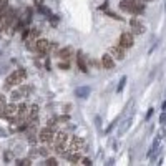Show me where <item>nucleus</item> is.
<instances>
[{
    "label": "nucleus",
    "mask_w": 166,
    "mask_h": 166,
    "mask_svg": "<svg viewBox=\"0 0 166 166\" xmlns=\"http://www.w3.org/2000/svg\"><path fill=\"white\" fill-rule=\"evenodd\" d=\"M71 55H73V48H71V47H65V48H62V50L56 53V56H58L60 60H68Z\"/></svg>",
    "instance_id": "4468645a"
},
{
    "label": "nucleus",
    "mask_w": 166,
    "mask_h": 166,
    "mask_svg": "<svg viewBox=\"0 0 166 166\" xmlns=\"http://www.w3.org/2000/svg\"><path fill=\"white\" fill-rule=\"evenodd\" d=\"M160 123H161V125H164V123H166V110H163V113H161V116H160Z\"/></svg>",
    "instance_id": "5701e85b"
},
{
    "label": "nucleus",
    "mask_w": 166,
    "mask_h": 166,
    "mask_svg": "<svg viewBox=\"0 0 166 166\" xmlns=\"http://www.w3.org/2000/svg\"><path fill=\"white\" fill-rule=\"evenodd\" d=\"M60 68H62V70H67V68H68V63H67V60H65V63H60Z\"/></svg>",
    "instance_id": "cd10ccee"
},
{
    "label": "nucleus",
    "mask_w": 166,
    "mask_h": 166,
    "mask_svg": "<svg viewBox=\"0 0 166 166\" xmlns=\"http://www.w3.org/2000/svg\"><path fill=\"white\" fill-rule=\"evenodd\" d=\"M138 2H143V3H146V2H153V0H138Z\"/></svg>",
    "instance_id": "c756f323"
},
{
    "label": "nucleus",
    "mask_w": 166,
    "mask_h": 166,
    "mask_svg": "<svg viewBox=\"0 0 166 166\" xmlns=\"http://www.w3.org/2000/svg\"><path fill=\"white\" fill-rule=\"evenodd\" d=\"M32 91V87H28V85H23V87H20L18 90H15L14 93H12V98L14 100H20L23 98V96H28Z\"/></svg>",
    "instance_id": "0eeeda50"
},
{
    "label": "nucleus",
    "mask_w": 166,
    "mask_h": 166,
    "mask_svg": "<svg viewBox=\"0 0 166 166\" xmlns=\"http://www.w3.org/2000/svg\"><path fill=\"white\" fill-rule=\"evenodd\" d=\"M33 155H37V156H48V155H50V149H48V148H37V151H35Z\"/></svg>",
    "instance_id": "a211bd4d"
},
{
    "label": "nucleus",
    "mask_w": 166,
    "mask_h": 166,
    "mask_svg": "<svg viewBox=\"0 0 166 166\" xmlns=\"http://www.w3.org/2000/svg\"><path fill=\"white\" fill-rule=\"evenodd\" d=\"M58 123H65V121H68V116H60V118H56Z\"/></svg>",
    "instance_id": "a878e982"
},
{
    "label": "nucleus",
    "mask_w": 166,
    "mask_h": 166,
    "mask_svg": "<svg viewBox=\"0 0 166 166\" xmlns=\"http://www.w3.org/2000/svg\"><path fill=\"white\" fill-rule=\"evenodd\" d=\"M83 145H85L83 138H78V136H75V138L70 141V151H71V153H73V151H80V149H83Z\"/></svg>",
    "instance_id": "9d476101"
},
{
    "label": "nucleus",
    "mask_w": 166,
    "mask_h": 166,
    "mask_svg": "<svg viewBox=\"0 0 166 166\" xmlns=\"http://www.w3.org/2000/svg\"><path fill=\"white\" fill-rule=\"evenodd\" d=\"M120 9L128 12V14H133V15H143L145 14L143 2H138V0H121Z\"/></svg>",
    "instance_id": "f257e3e1"
},
{
    "label": "nucleus",
    "mask_w": 166,
    "mask_h": 166,
    "mask_svg": "<svg viewBox=\"0 0 166 166\" xmlns=\"http://www.w3.org/2000/svg\"><path fill=\"white\" fill-rule=\"evenodd\" d=\"M43 164H47V166H56V164H58V161H56L55 158H47Z\"/></svg>",
    "instance_id": "412c9836"
},
{
    "label": "nucleus",
    "mask_w": 166,
    "mask_h": 166,
    "mask_svg": "<svg viewBox=\"0 0 166 166\" xmlns=\"http://www.w3.org/2000/svg\"><path fill=\"white\" fill-rule=\"evenodd\" d=\"M7 105H5V96L3 95H0V108H5Z\"/></svg>",
    "instance_id": "393cba45"
},
{
    "label": "nucleus",
    "mask_w": 166,
    "mask_h": 166,
    "mask_svg": "<svg viewBox=\"0 0 166 166\" xmlns=\"http://www.w3.org/2000/svg\"><path fill=\"white\" fill-rule=\"evenodd\" d=\"M38 118V106L37 105H33V106L28 108V121H33Z\"/></svg>",
    "instance_id": "dca6fc26"
},
{
    "label": "nucleus",
    "mask_w": 166,
    "mask_h": 166,
    "mask_svg": "<svg viewBox=\"0 0 166 166\" xmlns=\"http://www.w3.org/2000/svg\"><path fill=\"white\" fill-rule=\"evenodd\" d=\"M102 65H103V68H106V70H111V68L115 67V58H113L110 53H105L102 56Z\"/></svg>",
    "instance_id": "f8f14e48"
},
{
    "label": "nucleus",
    "mask_w": 166,
    "mask_h": 166,
    "mask_svg": "<svg viewBox=\"0 0 166 166\" xmlns=\"http://www.w3.org/2000/svg\"><path fill=\"white\" fill-rule=\"evenodd\" d=\"M38 140L42 141V143H52V141L55 140V133H53V129H52L50 126L43 128L42 131H40V135H38Z\"/></svg>",
    "instance_id": "39448f33"
},
{
    "label": "nucleus",
    "mask_w": 166,
    "mask_h": 166,
    "mask_svg": "<svg viewBox=\"0 0 166 166\" xmlns=\"http://www.w3.org/2000/svg\"><path fill=\"white\" fill-rule=\"evenodd\" d=\"M131 120H133V118L129 116V118H126V120L123 121V125H121V126H120V129H118V136H123L125 133L128 131V128L131 126Z\"/></svg>",
    "instance_id": "2eb2a0df"
},
{
    "label": "nucleus",
    "mask_w": 166,
    "mask_h": 166,
    "mask_svg": "<svg viewBox=\"0 0 166 166\" xmlns=\"http://www.w3.org/2000/svg\"><path fill=\"white\" fill-rule=\"evenodd\" d=\"M133 43H135V42H133V35L129 33V32H123V33H121V37H120L118 45L123 47V48H131Z\"/></svg>",
    "instance_id": "423d86ee"
},
{
    "label": "nucleus",
    "mask_w": 166,
    "mask_h": 166,
    "mask_svg": "<svg viewBox=\"0 0 166 166\" xmlns=\"http://www.w3.org/2000/svg\"><path fill=\"white\" fill-rule=\"evenodd\" d=\"M76 65H78V68L83 71V73H87V71H88L87 60H85V55L82 53V52H78V53H76Z\"/></svg>",
    "instance_id": "ddd939ff"
},
{
    "label": "nucleus",
    "mask_w": 166,
    "mask_h": 166,
    "mask_svg": "<svg viewBox=\"0 0 166 166\" xmlns=\"http://www.w3.org/2000/svg\"><path fill=\"white\" fill-rule=\"evenodd\" d=\"M82 164H85V166H90V164H93V163H91V160H90V158H83V160H82Z\"/></svg>",
    "instance_id": "b1692460"
},
{
    "label": "nucleus",
    "mask_w": 166,
    "mask_h": 166,
    "mask_svg": "<svg viewBox=\"0 0 166 166\" xmlns=\"http://www.w3.org/2000/svg\"><path fill=\"white\" fill-rule=\"evenodd\" d=\"M17 164H18V166H30V164H32V160H30V158H23V160H17Z\"/></svg>",
    "instance_id": "6ab92c4d"
},
{
    "label": "nucleus",
    "mask_w": 166,
    "mask_h": 166,
    "mask_svg": "<svg viewBox=\"0 0 166 166\" xmlns=\"http://www.w3.org/2000/svg\"><path fill=\"white\" fill-rule=\"evenodd\" d=\"M25 76H27V73L23 70H15L12 75H9L7 76V80H5V88L9 90L10 87H15V85H20L25 80Z\"/></svg>",
    "instance_id": "f03ea898"
},
{
    "label": "nucleus",
    "mask_w": 166,
    "mask_h": 166,
    "mask_svg": "<svg viewBox=\"0 0 166 166\" xmlns=\"http://www.w3.org/2000/svg\"><path fill=\"white\" fill-rule=\"evenodd\" d=\"M14 20H15V14H14L12 10L7 9L2 15H0V32L7 30V28H9L12 23H14Z\"/></svg>",
    "instance_id": "7ed1b4c3"
},
{
    "label": "nucleus",
    "mask_w": 166,
    "mask_h": 166,
    "mask_svg": "<svg viewBox=\"0 0 166 166\" xmlns=\"http://www.w3.org/2000/svg\"><path fill=\"white\" fill-rule=\"evenodd\" d=\"M76 96H80V98H87L88 95H90V87H80L76 88Z\"/></svg>",
    "instance_id": "f3484780"
},
{
    "label": "nucleus",
    "mask_w": 166,
    "mask_h": 166,
    "mask_svg": "<svg viewBox=\"0 0 166 166\" xmlns=\"http://www.w3.org/2000/svg\"><path fill=\"white\" fill-rule=\"evenodd\" d=\"M125 85H126V76H121V80H120V83H118V88H116V91L121 93V91H123V88H125Z\"/></svg>",
    "instance_id": "aec40b11"
},
{
    "label": "nucleus",
    "mask_w": 166,
    "mask_h": 166,
    "mask_svg": "<svg viewBox=\"0 0 166 166\" xmlns=\"http://www.w3.org/2000/svg\"><path fill=\"white\" fill-rule=\"evenodd\" d=\"M17 115H18V106H17V105H14V103L7 105V106H5V113H3V116H5V118H9V120H14Z\"/></svg>",
    "instance_id": "6e6552de"
},
{
    "label": "nucleus",
    "mask_w": 166,
    "mask_h": 166,
    "mask_svg": "<svg viewBox=\"0 0 166 166\" xmlns=\"http://www.w3.org/2000/svg\"><path fill=\"white\" fill-rule=\"evenodd\" d=\"M7 5H9V0H0V15L7 10Z\"/></svg>",
    "instance_id": "4be33fe9"
},
{
    "label": "nucleus",
    "mask_w": 166,
    "mask_h": 166,
    "mask_svg": "<svg viewBox=\"0 0 166 166\" xmlns=\"http://www.w3.org/2000/svg\"><path fill=\"white\" fill-rule=\"evenodd\" d=\"M42 3H43V0H35V5H38V7H42Z\"/></svg>",
    "instance_id": "c85d7f7f"
},
{
    "label": "nucleus",
    "mask_w": 166,
    "mask_h": 166,
    "mask_svg": "<svg viewBox=\"0 0 166 166\" xmlns=\"http://www.w3.org/2000/svg\"><path fill=\"white\" fill-rule=\"evenodd\" d=\"M153 111H155V108H149V110H148V115H146V120H149V118H151V115H153Z\"/></svg>",
    "instance_id": "bb28decb"
},
{
    "label": "nucleus",
    "mask_w": 166,
    "mask_h": 166,
    "mask_svg": "<svg viewBox=\"0 0 166 166\" xmlns=\"http://www.w3.org/2000/svg\"><path fill=\"white\" fill-rule=\"evenodd\" d=\"M37 53H40V55H45V53H48L50 52V42L48 40H45V38H40V40H37L35 42V45L32 47Z\"/></svg>",
    "instance_id": "20e7f679"
},
{
    "label": "nucleus",
    "mask_w": 166,
    "mask_h": 166,
    "mask_svg": "<svg viewBox=\"0 0 166 166\" xmlns=\"http://www.w3.org/2000/svg\"><path fill=\"white\" fill-rule=\"evenodd\" d=\"M110 55L113 56V58H116V60H123L125 58V48L120 47V45L111 47L110 48Z\"/></svg>",
    "instance_id": "1a4fd4ad"
},
{
    "label": "nucleus",
    "mask_w": 166,
    "mask_h": 166,
    "mask_svg": "<svg viewBox=\"0 0 166 166\" xmlns=\"http://www.w3.org/2000/svg\"><path fill=\"white\" fill-rule=\"evenodd\" d=\"M129 25H131V28H133V33H136V35L145 33V25H143V23H140L136 18L129 20Z\"/></svg>",
    "instance_id": "9b49d317"
}]
</instances>
